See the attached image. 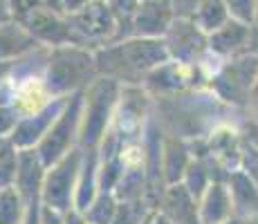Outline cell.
Here are the masks:
<instances>
[{"instance_id":"6da1fadb","label":"cell","mask_w":258,"mask_h":224,"mask_svg":"<svg viewBox=\"0 0 258 224\" xmlns=\"http://www.w3.org/2000/svg\"><path fill=\"white\" fill-rule=\"evenodd\" d=\"M251 29L254 25H247L231 18L229 23H225L220 29L209 34V47L211 52H216L218 56H238L242 52H249L251 43Z\"/></svg>"},{"instance_id":"ba28073f","label":"cell","mask_w":258,"mask_h":224,"mask_svg":"<svg viewBox=\"0 0 258 224\" xmlns=\"http://www.w3.org/2000/svg\"><path fill=\"white\" fill-rule=\"evenodd\" d=\"M249 52L258 54V25H254V29H251V43H249Z\"/></svg>"},{"instance_id":"9c48e42d","label":"cell","mask_w":258,"mask_h":224,"mask_svg":"<svg viewBox=\"0 0 258 224\" xmlns=\"http://www.w3.org/2000/svg\"><path fill=\"white\" fill-rule=\"evenodd\" d=\"M240 224H258V215H249V217H245Z\"/></svg>"},{"instance_id":"52a82bcc","label":"cell","mask_w":258,"mask_h":224,"mask_svg":"<svg viewBox=\"0 0 258 224\" xmlns=\"http://www.w3.org/2000/svg\"><path fill=\"white\" fill-rule=\"evenodd\" d=\"M249 103H251V108L258 112V79H256L254 88H251V92H249Z\"/></svg>"},{"instance_id":"7a4b0ae2","label":"cell","mask_w":258,"mask_h":224,"mask_svg":"<svg viewBox=\"0 0 258 224\" xmlns=\"http://www.w3.org/2000/svg\"><path fill=\"white\" fill-rule=\"evenodd\" d=\"M229 191L234 197V208L242 217L258 215V184L247 171H234L229 175Z\"/></svg>"},{"instance_id":"8992f818","label":"cell","mask_w":258,"mask_h":224,"mask_svg":"<svg viewBox=\"0 0 258 224\" xmlns=\"http://www.w3.org/2000/svg\"><path fill=\"white\" fill-rule=\"evenodd\" d=\"M242 166H245V171L251 175V179L258 184V148L256 146H249L245 151V155H242Z\"/></svg>"},{"instance_id":"3957f363","label":"cell","mask_w":258,"mask_h":224,"mask_svg":"<svg viewBox=\"0 0 258 224\" xmlns=\"http://www.w3.org/2000/svg\"><path fill=\"white\" fill-rule=\"evenodd\" d=\"M234 197L231 191L222 184H213L205 197L202 206V222L205 224H229V217L234 215Z\"/></svg>"},{"instance_id":"5b68a950","label":"cell","mask_w":258,"mask_h":224,"mask_svg":"<svg viewBox=\"0 0 258 224\" xmlns=\"http://www.w3.org/2000/svg\"><path fill=\"white\" fill-rule=\"evenodd\" d=\"M229 9V16L234 21L247 23V25H254L256 18V0H222Z\"/></svg>"},{"instance_id":"30bf717a","label":"cell","mask_w":258,"mask_h":224,"mask_svg":"<svg viewBox=\"0 0 258 224\" xmlns=\"http://www.w3.org/2000/svg\"><path fill=\"white\" fill-rule=\"evenodd\" d=\"M254 25H258V0H256V18H254Z\"/></svg>"},{"instance_id":"277c9868","label":"cell","mask_w":258,"mask_h":224,"mask_svg":"<svg viewBox=\"0 0 258 224\" xmlns=\"http://www.w3.org/2000/svg\"><path fill=\"white\" fill-rule=\"evenodd\" d=\"M193 21H196V25L202 32L211 34V32H216V29H220L225 23H229L231 16L222 0H205V3L200 5V9L196 12Z\"/></svg>"}]
</instances>
